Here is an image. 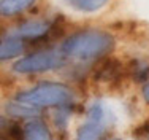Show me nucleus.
I'll use <instances>...</instances> for the list:
<instances>
[{"label":"nucleus","mask_w":149,"mask_h":140,"mask_svg":"<svg viewBox=\"0 0 149 140\" xmlns=\"http://www.w3.org/2000/svg\"><path fill=\"white\" fill-rule=\"evenodd\" d=\"M16 100L26 103L33 108L51 105H62L72 100V92L68 88L57 83H43L38 84L29 91H22L16 96Z\"/></svg>","instance_id":"f03ea898"},{"label":"nucleus","mask_w":149,"mask_h":140,"mask_svg":"<svg viewBox=\"0 0 149 140\" xmlns=\"http://www.w3.org/2000/svg\"><path fill=\"white\" fill-rule=\"evenodd\" d=\"M48 30H49L48 23H43V21H29V23L17 27L16 35L26 37V38H37V37H43L45 34H48Z\"/></svg>","instance_id":"20e7f679"},{"label":"nucleus","mask_w":149,"mask_h":140,"mask_svg":"<svg viewBox=\"0 0 149 140\" xmlns=\"http://www.w3.org/2000/svg\"><path fill=\"white\" fill-rule=\"evenodd\" d=\"M70 8L81 13H94L97 10L103 8L108 0H63Z\"/></svg>","instance_id":"423d86ee"},{"label":"nucleus","mask_w":149,"mask_h":140,"mask_svg":"<svg viewBox=\"0 0 149 140\" xmlns=\"http://www.w3.org/2000/svg\"><path fill=\"white\" fill-rule=\"evenodd\" d=\"M63 64L62 56L57 53H37L32 54L29 57L17 61L13 65V70L16 73H35V72H46V70H52L57 69Z\"/></svg>","instance_id":"7ed1b4c3"},{"label":"nucleus","mask_w":149,"mask_h":140,"mask_svg":"<svg viewBox=\"0 0 149 140\" xmlns=\"http://www.w3.org/2000/svg\"><path fill=\"white\" fill-rule=\"evenodd\" d=\"M33 0H2L0 3V11L3 16H13V14L26 10Z\"/></svg>","instance_id":"1a4fd4ad"},{"label":"nucleus","mask_w":149,"mask_h":140,"mask_svg":"<svg viewBox=\"0 0 149 140\" xmlns=\"http://www.w3.org/2000/svg\"><path fill=\"white\" fill-rule=\"evenodd\" d=\"M24 140H51V135L43 121L33 120L24 127Z\"/></svg>","instance_id":"39448f33"},{"label":"nucleus","mask_w":149,"mask_h":140,"mask_svg":"<svg viewBox=\"0 0 149 140\" xmlns=\"http://www.w3.org/2000/svg\"><path fill=\"white\" fill-rule=\"evenodd\" d=\"M120 64L116 59H106L100 67H98L97 73H95V80L97 81H109L119 73Z\"/></svg>","instance_id":"0eeeda50"},{"label":"nucleus","mask_w":149,"mask_h":140,"mask_svg":"<svg viewBox=\"0 0 149 140\" xmlns=\"http://www.w3.org/2000/svg\"><path fill=\"white\" fill-rule=\"evenodd\" d=\"M143 96H144V99H146V102H149V83L143 88Z\"/></svg>","instance_id":"f8f14e48"},{"label":"nucleus","mask_w":149,"mask_h":140,"mask_svg":"<svg viewBox=\"0 0 149 140\" xmlns=\"http://www.w3.org/2000/svg\"><path fill=\"white\" fill-rule=\"evenodd\" d=\"M24 51V43L16 37H8L5 38L2 43V48H0V57L3 61L10 59V57H15L17 54Z\"/></svg>","instance_id":"6e6552de"},{"label":"nucleus","mask_w":149,"mask_h":140,"mask_svg":"<svg viewBox=\"0 0 149 140\" xmlns=\"http://www.w3.org/2000/svg\"><path fill=\"white\" fill-rule=\"evenodd\" d=\"M102 135V126L92 121H87L78 131V140H98Z\"/></svg>","instance_id":"9b49d317"},{"label":"nucleus","mask_w":149,"mask_h":140,"mask_svg":"<svg viewBox=\"0 0 149 140\" xmlns=\"http://www.w3.org/2000/svg\"><path fill=\"white\" fill-rule=\"evenodd\" d=\"M114 45L109 34L102 30H84L67 38L62 45V53L74 59L87 61L106 54Z\"/></svg>","instance_id":"f257e3e1"},{"label":"nucleus","mask_w":149,"mask_h":140,"mask_svg":"<svg viewBox=\"0 0 149 140\" xmlns=\"http://www.w3.org/2000/svg\"><path fill=\"white\" fill-rule=\"evenodd\" d=\"M6 113L15 118H29V116H37L38 110L16 100V103H8L6 105Z\"/></svg>","instance_id":"9d476101"}]
</instances>
